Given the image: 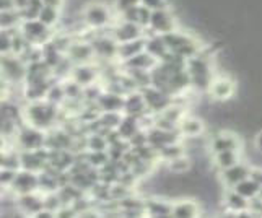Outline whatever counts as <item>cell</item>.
<instances>
[{
  "label": "cell",
  "mask_w": 262,
  "mask_h": 218,
  "mask_svg": "<svg viewBox=\"0 0 262 218\" xmlns=\"http://www.w3.org/2000/svg\"><path fill=\"white\" fill-rule=\"evenodd\" d=\"M163 38V42L168 49L169 54H173V56H178L181 59H191L197 54L202 52V42L199 41L194 34L187 33V31H183V30H176L173 33H168L165 36H161Z\"/></svg>",
  "instance_id": "cell-1"
},
{
  "label": "cell",
  "mask_w": 262,
  "mask_h": 218,
  "mask_svg": "<svg viewBox=\"0 0 262 218\" xmlns=\"http://www.w3.org/2000/svg\"><path fill=\"white\" fill-rule=\"evenodd\" d=\"M117 15L111 4H106L103 0H92L82 8V21L90 30L103 31L107 26L116 23Z\"/></svg>",
  "instance_id": "cell-2"
},
{
  "label": "cell",
  "mask_w": 262,
  "mask_h": 218,
  "mask_svg": "<svg viewBox=\"0 0 262 218\" xmlns=\"http://www.w3.org/2000/svg\"><path fill=\"white\" fill-rule=\"evenodd\" d=\"M186 70L187 75L191 78V86L199 90V92H209V86L213 75V66L209 56L205 54H197V56L186 60Z\"/></svg>",
  "instance_id": "cell-3"
},
{
  "label": "cell",
  "mask_w": 262,
  "mask_h": 218,
  "mask_svg": "<svg viewBox=\"0 0 262 218\" xmlns=\"http://www.w3.org/2000/svg\"><path fill=\"white\" fill-rule=\"evenodd\" d=\"M56 116H57L56 104H52L51 101L44 103L41 99L39 101H31V104L25 109V117L28 124L39 130L49 129L54 124V121H56Z\"/></svg>",
  "instance_id": "cell-4"
},
{
  "label": "cell",
  "mask_w": 262,
  "mask_h": 218,
  "mask_svg": "<svg viewBox=\"0 0 262 218\" xmlns=\"http://www.w3.org/2000/svg\"><path fill=\"white\" fill-rule=\"evenodd\" d=\"M179 28L178 16L171 10V7L161 8V10H155L150 13V20L147 26L148 34H157V36H165L168 33H173Z\"/></svg>",
  "instance_id": "cell-5"
},
{
  "label": "cell",
  "mask_w": 262,
  "mask_h": 218,
  "mask_svg": "<svg viewBox=\"0 0 262 218\" xmlns=\"http://www.w3.org/2000/svg\"><path fill=\"white\" fill-rule=\"evenodd\" d=\"M20 33L25 36V39L33 46L38 44H49L52 38V30L42 25L39 20H25L20 25Z\"/></svg>",
  "instance_id": "cell-6"
},
{
  "label": "cell",
  "mask_w": 262,
  "mask_h": 218,
  "mask_svg": "<svg viewBox=\"0 0 262 218\" xmlns=\"http://www.w3.org/2000/svg\"><path fill=\"white\" fill-rule=\"evenodd\" d=\"M26 70L28 67L25 66V60L20 56L15 54H5L0 56V74H2L8 81H21L26 78Z\"/></svg>",
  "instance_id": "cell-7"
},
{
  "label": "cell",
  "mask_w": 262,
  "mask_h": 218,
  "mask_svg": "<svg viewBox=\"0 0 262 218\" xmlns=\"http://www.w3.org/2000/svg\"><path fill=\"white\" fill-rule=\"evenodd\" d=\"M110 34L113 36V39L117 44H124V42H130L135 39L145 38L147 30H143L139 25H134V23L124 21V20H119V18H117L116 23L111 26Z\"/></svg>",
  "instance_id": "cell-8"
},
{
  "label": "cell",
  "mask_w": 262,
  "mask_h": 218,
  "mask_svg": "<svg viewBox=\"0 0 262 218\" xmlns=\"http://www.w3.org/2000/svg\"><path fill=\"white\" fill-rule=\"evenodd\" d=\"M236 93V83L228 75H215L209 86V95L219 103H225Z\"/></svg>",
  "instance_id": "cell-9"
},
{
  "label": "cell",
  "mask_w": 262,
  "mask_h": 218,
  "mask_svg": "<svg viewBox=\"0 0 262 218\" xmlns=\"http://www.w3.org/2000/svg\"><path fill=\"white\" fill-rule=\"evenodd\" d=\"M142 96L145 99L147 109L150 113H163L166 107L171 106V96L163 93L161 90L155 88V86H147L142 90Z\"/></svg>",
  "instance_id": "cell-10"
},
{
  "label": "cell",
  "mask_w": 262,
  "mask_h": 218,
  "mask_svg": "<svg viewBox=\"0 0 262 218\" xmlns=\"http://www.w3.org/2000/svg\"><path fill=\"white\" fill-rule=\"evenodd\" d=\"M239 147H241V140L233 132H220L213 135V139L210 140V150L213 155L222 151H239L241 150Z\"/></svg>",
  "instance_id": "cell-11"
},
{
  "label": "cell",
  "mask_w": 262,
  "mask_h": 218,
  "mask_svg": "<svg viewBox=\"0 0 262 218\" xmlns=\"http://www.w3.org/2000/svg\"><path fill=\"white\" fill-rule=\"evenodd\" d=\"M92 46L95 51V57L99 59H117V42L113 39L111 34H99L92 41Z\"/></svg>",
  "instance_id": "cell-12"
},
{
  "label": "cell",
  "mask_w": 262,
  "mask_h": 218,
  "mask_svg": "<svg viewBox=\"0 0 262 218\" xmlns=\"http://www.w3.org/2000/svg\"><path fill=\"white\" fill-rule=\"evenodd\" d=\"M69 60L75 62L77 66H83V63H90L95 57V51L92 42H85V41H77V42H70L69 49L66 51Z\"/></svg>",
  "instance_id": "cell-13"
},
{
  "label": "cell",
  "mask_w": 262,
  "mask_h": 218,
  "mask_svg": "<svg viewBox=\"0 0 262 218\" xmlns=\"http://www.w3.org/2000/svg\"><path fill=\"white\" fill-rule=\"evenodd\" d=\"M18 142H20L21 148L25 151H33V150H41L44 143V135L39 129L31 125H26L18 132Z\"/></svg>",
  "instance_id": "cell-14"
},
{
  "label": "cell",
  "mask_w": 262,
  "mask_h": 218,
  "mask_svg": "<svg viewBox=\"0 0 262 218\" xmlns=\"http://www.w3.org/2000/svg\"><path fill=\"white\" fill-rule=\"evenodd\" d=\"M251 176V168L246 165V163H238V165H234L228 169H223L222 171V181H223V184L225 186H228V187H234L236 184H239L241 181H245Z\"/></svg>",
  "instance_id": "cell-15"
},
{
  "label": "cell",
  "mask_w": 262,
  "mask_h": 218,
  "mask_svg": "<svg viewBox=\"0 0 262 218\" xmlns=\"http://www.w3.org/2000/svg\"><path fill=\"white\" fill-rule=\"evenodd\" d=\"M125 114L132 116V117H139L143 116L145 113H148L147 104H145V99L142 96V92H132L129 95L124 96V109Z\"/></svg>",
  "instance_id": "cell-16"
},
{
  "label": "cell",
  "mask_w": 262,
  "mask_h": 218,
  "mask_svg": "<svg viewBox=\"0 0 262 218\" xmlns=\"http://www.w3.org/2000/svg\"><path fill=\"white\" fill-rule=\"evenodd\" d=\"M39 183V178L34 175L33 171H21V172H16V176L13 179V190H16L18 194H31L33 190L38 187Z\"/></svg>",
  "instance_id": "cell-17"
},
{
  "label": "cell",
  "mask_w": 262,
  "mask_h": 218,
  "mask_svg": "<svg viewBox=\"0 0 262 218\" xmlns=\"http://www.w3.org/2000/svg\"><path fill=\"white\" fill-rule=\"evenodd\" d=\"M178 130L183 137L197 139L204 134L205 125H204L202 119H199V117H195V116H184L178 125Z\"/></svg>",
  "instance_id": "cell-18"
},
{
  "label": "cell",
  "mask_w": 262,
  "mask_h": 218,
  "mask_svg": "<svg viewBox=\"0 0 262 218\" xmlns=\"http://www.w3.org/2000/svg\"><path fill=\"white\" fill-rule=\"evenodd\" d=\"M150 13L151 12L148 10V8H145L143 5H137V7L130 8V10L124 12L122 15H119L117 18H119V20H124V21L134 23V25H139V26H142L143 30H147L148 20H150Z\"/></svg>",
  "instance_id": "cell-19"
},
{
  "label": "cell",
  "mask_w": 262,
  "mask_h": 218,
  "mask_svg": "<svg viewBox=\"0 0 262 218\" xmlns=\"http://www.w3.org/2000/svg\"><path fill=\"white\" fill-rule=\"evenodd\" d=\"M145 41H147V36L145 38L130 41V42L117 44V60L125 62L132 59L134 56H137V54H140L142 51H145Z\"/></svg>",
  "instance_id": "cell-20"
},
{
  "label": "cell",
  "mask_w": 262,
  "mask_h": 218,
  "mask_svg": "<svg viewBox=\"0 0 262 218\" xmlns=\"http://www.w3.org/2000/svg\"><path fill=\"white\" fill-rule=\"evenodd\" d=\"M127 70H145V72H150L153 67L157 66L158 60L155 57H151L147 51H142L137 56H134L132 59L122 62Z\"/></svg>",
  "instance_id": "cell-21"
},
{
  "label": "cell",
  "mask_w": 262,
  "mask_h": 218,
  "mask_svg": "<svg viewBox=\"0 0 262 218\" xmlns=\"http://www.w3.org/2000/svg\"><path fill=\"white\" fill-rule=\"evenodd\" d=\"M98 104L104 113H121L124 109V95L121 93H104L98 98Z\"/></svg>",
  "instance_id": "cell-22"
},
{
  "label": "cell",
  "mask_w": 262,
  "mask_h": 218,
  "mask_svg": "<svg viewBox=\"0 0 262 218\" xmlns=\"http://www.w3.org/2000/svg\"><path fill=\"white\" fill-rule=\"evenodd\" d=\"M199 216V204L194 201H181L173 204L171 208V218H197Z\"/></svg>",
  "instance_id": "cell-23"
},
{
  "label": "cell",
  "mask_w": 262,
  "mask_h": 218,
  "mask_svg": "<svg viewBox=\"0 0 262 218\" xmlns=\"http://www.w3.org/2000/svg\"><path fill=\"white\" fill-rule=\"evenodd\" d=\"M98 75V72L93 66L90 63H83V66H77L72 72V77H74V81L78 83L80 86H86V85H93V81Z\"/></svg>",
  "instance_id": "cell-24"
},
{
  "label": "cell",
  "mask_w": 262,
  "mask_h": 218,
  "mask_svg": "<svg viewBox=\"0 0 262 218\" xmlns=\"http://www.w3.org/2000/svg\"><path fill=\"white\" fill-rule=\"evenodd\" d=\"M225 207L228 208V212L231 213H238V212H243L249 208V201L245 199L243 195H239L234 189H230L227 194H225Z\"/></svg>",
  "instance_id": "cell-25"
},
{
  "label": "cell",
  "mask_w": 262,
  "mask_h": 218,
  "mask_svg": "<svg viewBox=\"0 0 262 218\" xmlns=\"http://www.w3.org/2000/svg\"><path fill=\"white\" fill-rule=\"evenodd\" d=\"M239 163V151H222L213 155V165L220 171L228 169Z\"/></svg>",
  "instance_id": "cell-26"
},
{
  "label": "cell",
  "mask_w": 262,
  "mask_h": 218,
  "mask_svg": "<svg viewBox=\"0 0 262 218\" xmlns=\"http://www.w3.org/2000/svg\"><path fill=\"white\" fill-rule=\"evenodd\" d=\"M21 21H23L21 15L18 10H10V12L0 13V30H8V31L18 30Z\"/></svg>",
  "instance_id": "cell-27"
},
{
  "label": "cell",
  "mask_w": 262,
  "mask_h": 218,
  "mask_svg": "<svg viewBox=\"0 0 262 218\" xmlns=\"http://www.w3.org/2000/svg\"><path fill=\"white\" fill-rule=\"evenodd\" d=\"M233 189L236 190V192H238L239 195H243L245 199H248V201H251V199L257 197L260 186L256 183L254 179L248 178V179H245V181H241V183H239V184H236Z\"/></svg>",
  "instance_id": "cell-28"
},
{
  "label": "cell",
  "mask_w": 262,
  "mask_h": 218,
  "mask_svg": "<svg viewBox=\"0 0 262 218\" xmlns=\"http://www.w3.org/2000/svg\"><path fill=\"white\" fill-rule=\"evenodd\" d=\"M38 20L42 25H46L48 28L52 30V26H56L59 23V20H60V8L51 7V5H44L39 16H38Z\"/></svg>",
  "instance_id": "cell-29"
},
{
  "label": "cell",
  "mask_w": 262,
  "mask_h": 218,
  "mask_svg": "<svg viewBox=\"0 0 262 218\" xmlns=\"http://www.w3.org/2000/svg\"><path fill=\"white\" fill-rule=\"evenodd\" d=\"M191 168H192V163L189 160V157H186V153L168 161V169L173 172V175H187V172L191 171Z\"/></svg>",
  "instance_id": "cell-30"
},
{
  "label": "cell",
  "mask_w": 262,
  "mask_h": 218,
  "mask_svg": "<svg viewBox=\"0 0 262 218\" xmlns=\"http://www.w3.org/2000/svg\"><path fill=\"white\" fill-rule=\"evenodd\" d=\"M44 4L41 0H31V2L26 5L23 10H20V15H21V20H38V16L42 10Z\"/></svg>",
  "instance_id": "cell-31"
},
{
  "label": "cell",
  "mask_w": 262,
  "mask_h": 218,
  "mask_svg": "<svg viewBox=\"0 0 262 218\" xmlns=\"http://www.w3.org/2000/svg\"><path fill=\"white\" fill-rule=\"evenodd\" d=\"M15 31V30H13ZM13 31L8 30H0V56L12 52V39H13Z\"/></svg>",
  "instance_id": "cell-32"
},
{
  "label": "cell",
  "mask_w": 262,
  "mask_h": 218,
  "mask_svg": "<svg viewBox=\"0 0 262 218\" xmlns=\"http://www.w3.org/2000/svg\"><path fill=\"white\" fill-rule=\"evenodd\" d=\"M111 5H113V8H114L116 15L119 16V15H122L124 12L130 10V8L140 5V0H113V4H111Z\"/></svg>",
  "instance_id": "cell-33"
},
{
  "label": "cell",
  "mask_w": 262,
  "mask_h": 218,
  "mask_svg": "<svg viewBox=\"0 0 262 218\" xmlns=\"http://www.w3.org/2000/svg\"><path fill=\"white\" fill-rule=\"evenodd\" d=\"M140 5L148 8L150 12H155V10H161V8H168L169 2L168 0H140Z\"/></svg>",
  "instance_id": "cell-34"
},
{
  "label": "cell",
  "mask_w": 262,
  "mask_h": 218,
  "mask_svg": "<svg viewBox=\"0 0 262 218\" xmlns=\"http://www.w3.org/2000/svg\"><path fill=\"white\" fill-rule=\"evenodd\" d=\"M88 145L93 151H103L106 148V139L101 137V135H93V137L90 139Z\"/></svg>",
  "instance_id": "cell-35"
},
{
  "label": "cell",
  "mask_w": 262,
  "mask_h": 218,
  "mask_svg": "<svg viewBox=\"0 0 262 218\" xmlns=\"http://www.w3.org/2000/svg\"><path fill=\"white\" fill-rule=\"evenodd\" d=\"M8 92H10V81L0 74V101L8 98Z\"/></svg>",
  "instance_id": "cell-36"
},
{
  "label": "cell",
  "mask_w": 262,
  "mask_h": 218,
  "mask_svg": "<svg viewBox=\"0 0 262 218\" xmlns=\"http://www.w3.org/2000/svg\"><path fill=\"white\" fill-rule=\"evenodd\" d=\"M16 10L15 8V0H0V13Z\"/></svg>",
  "instance_id": "cell-37"
},
{
  "label": "cell",
  "mask_w": 262,
  "mask_h": 218,
  "mask_svg": "<svg viewBox=\"0 0 262 218\" xmlns=\"http://www.w3.org/2000/svg\"><path fill=\"white\" fill-rule=\"evenodd\" d=\"M249 178H251V179H254L259 186H262V168H252Z\"/></svg>",
  "instance_id": "cell-38"
},
{
  "label": "cell",
  "mask_w": 262,
  "mask_h": 218,
  "mask_svg": "<svg viewBox=\"0 0 262 218\" xmlns=\"http://www.w3.org/2000/svg\"><path fill=\"white\" fill-rule=\"evenodd\" d=\"M234 215H236V218H259L256 213H252L249 208H246V210H243V212L234 213Z\"/></svg>",
  "instance_id": "cell-39"
},
{
  "label": "cell",
  "mask_w": 262,
  "mask_h": 218,
  "mask_svg": "<svg viewBox=\"0 0 262 218\" xmlns=\"http://www.w3.org/2000/svg\"><path fill=\"white\" fill-rule=\"evenodd\" d=\"M44 5H51V7H57V8H62L64 5V0H41Z\"/></svg>",
  "instance_id": "cell-40"
},
{
  "label": "cell",
  "mask_w": 262,
  "mask_h": 218,
  "mask_svg": "<svg viewBox=\"0 0 262 218\" xmlns=\"http://www.w3.org/2000/svg\"><path fill=\"white\" fill-rule=\"evenodd\" d=\"M30 2H31V0H15V8H16L18 12H20V10H23V8H25L26 5H28Z\"/></svg>",
  "instance_id": "cell-41"
},
{
  "label": "cell",
  "mask_w": 262,
  "mask_h": 218,
  "mask_svg": "<svg viewBox=\"0 0 262 218\" xmlns=\"http://www.w3.org/2000/svg\"><path fill=\"white\" fill-rule=\"evenodd\" d=\"M256 150L259 151V153H262V130L256 135Z\"/></svg>",
  "instance_id": "cell-42"
},
{
  "label": "cell",
  "mask_w": 262,
  "mask_h": 218,
  "mask_svg": "<svg viewBox=\"0 0 262 218\" xmlns=\"http://www.w3.org/2000/svg\"><path fill=\"white\" fill-rule=\"evenodd\" d=\"M36 218H54V216H52L51 212H44V210H41V212L36 213Z\"/></svg>",
  "instance_id": "cell-43"
},
{
  "label": "cell",
  "mask_w": 262,
  "mask_h": 218,
  "mask_svg": "<svg viewBox=\"0 0 262 218\" xmlns=\"http://www.w3.org/2000/svg\"><path fill=\"white\" fill-rule=\"evenodd\" d=\"M219 218H236V215L231 213V212H228V213H222Z\"/></svg>",
  "instance_id": "cell-44"
},
{
  "label": "cell",
  "mask_w": 262,
  "mask_h": 218,
  "mask_svg": "<svg viewBox=\"0 0 262 218\" xmlns=\"http://www.w3.org/2000/svg\"><path fill=\"white\" fill-rule=\"evenodd\" d=\"M4 145H5V139H4V135L0 134V150H4Z\"/></svg>",
  "instance_id": "cell-45"
},
{
  "label": "cell",
  "mask_w": 262,
  "mask_h": 218,
  "mask_svg": "<svg viewBox=\"0 0 262 218\" xmlns=\"http://www.w3.org/2000/svg\"><path fill=\"white\" fill-rule=\"evenodd\" d=\"M257 197H259V199H262V186H260V189H259V194H257Z\"/></svg>",
  "instance_id": "cell-46"
},
{
  "label": "cell",
  "mask_w": 262,
  "mask_h": 218,
  "mask_svg": "<svg viewBox=\"0 0 262 218\" xmlns=\"http://www.w3.org/2000/svg\"><path fill=\"white\" fill-rule=\"evenodd\" d=\"M0 195H2V187H0Z\"/></svg>",
  "instance_id": "cell-47"
}]
</instances>
